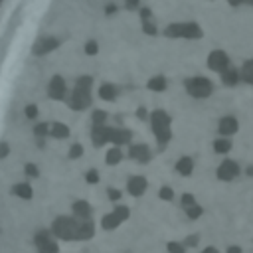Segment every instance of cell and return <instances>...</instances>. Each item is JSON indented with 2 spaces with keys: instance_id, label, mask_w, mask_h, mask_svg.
I'll return each mask as SVG.
<instances>
[{
  "instance_id": "cell-1",
  "label": "cell",
  "mask_w": 253,
  "mask_h": 253,
  "mask_svg": "<svg viewBox=\"0 0 253 253\" xmlns=\"http://www.w3.org/2000/svg\"><path fill=\"white\" fill-rule=\"evenodd\" d=\"M170 125H172V119H170V115L166 111H162V109L152 111V115H150V126H152V132H154V136H156L158 142L166 144L172 138Z\"/></svg>"
},
{
  "instance_id": "cell-2",
  "label": "cell",
  "mask_w": 253,
  "mask_h": 253,
  "mask_svg": "<svg viewBox=\"0 0 253 253\" xmlns=\"http://www.w3.org/2000/svg\"><path fill=\"white\" fill-rule=\"evenodd\" d=\"M184 87H186L188 95L194 97V99H208L213 93V83L208 77H202V75H196V77L186 79L184 81Z\"/></svg>"
},
{
  "instance_id": "cell-3",
  "label": "cell",
  "mask_w": 253,
  "mask_h": 253,
  "mask_svg": "<svg viewBox=\"0 0 253 253\" xmlns=\"http://www.w3.org/2000/svg\"><path fill=\"white\" fill-rule=\"evenodd\" d=\"M77 231H79V219L77 217H57L51 225V233L59 239H65V241L77 239Z\"/></svg>"
},
{
  "instance_id": "cell-4",
  "label": "cell",
  "mask_w": 253,
  "mask_h": 253,
  "mask_svg": "<svg viewBox=\"0 0 253 253\" xmlns=\"http://www.w3.org/2000/svg\"><path fill=\"white\" fill-rule=\"evenodd\" d=\"M166 36L170 38H190V40H196V38H202V30L198 24L194 22H186V24H174L166 30Z\"/></svg>"
},
{
  "instance_id": "cell-5",
  "label": "cell",
  "mask_w": 253,
  "mask_h": 253,
  "mask_svg": "<svg viewBox=\"0 0 253 253\" xmlns=\"http://www.w3.org/2000/svg\"><path fill=\"white\" fill-rule=\"evenodd\" d=\"M128 215H130V210L126 208V206H117L111 213H107V215H103V229H115V227H119L123 221H126L128 219Z\"/></svg>"
},
{
  "instance_id": "cell-6",
  "label": "cell",
  "mask_w": 253,
  "mask_h": 253,
  "mask_svg": "<svg viewBox=\"0 0 253 253\" xmlns=\"http://www.w3.org/2000/svg\"><path fill=\"white\" fill-rule=\"evenodd\" d=\"M208 67L215 73H223L227 67H231V61H229V55L223 51V49H213L210 55H208Z\"/></svg>"
},
{
  "instance_id": "cell-7",
  "label": "cell",
  "mask_w": 253,
  "mask_h": 253,
  "mask_svg": "<svg viewBox=\"0 0 253 253\" xmlns=\"http://www.w3.org/2000/svg\"><path fill=\"white\" fill-rule=\"evenodd\" d=\"M237 174H239V164H237L235 160H231V158L223 160V162L217 166V170H215V176H217V180H221V182H231L233 178H237Z\"/></svg>"
},
{
  "instance_id": "cell-8",
  "label": "cell",
  "mask_w": 253,
  "mask_h": 253,
  "mask_svg": "<svg viewBox=\"0 0 253 253\" xmlns=\"http://www.w3.org/2000/svg\"><path fill=\"white\" fill-rule=\"evenodd\" d=\"M217 130H219L221 136H227V138H229L231 134H235V132L239 130V121H237L233 115H225V117L219 119Z\"/></svg>"
},
{
  "instance_id": "cell-9",
  "label": "cell",
  "mask_w": 253,
  "mask_h": 253,
  "mask_svg": "<svg viewBox=\"0 0 253 253\" xmlns=\"http://www.w3.org/2000/svg\"><path fill=\"white\" fill-rule=\"evenodd\" d=\"M146 188H148V182H146L144 176H130L128 182H126V192H128L132 198L142 196V194L146 192Z\"/></svg>"
},
{
  "instance_id": "cell-10",
  "label": "cell",
  "mask_w": 253,
  "mask_h": 253,
  "mask_svg": "<svg viewBox=\"0 0 253 253\" xmlns=\"http://www.w3.org/2000/svg\"><path fill=\"white\" fill-rule=\"evenodd\" d=\"M128 158L146 164V162H150L152 152H150V148H148L146 144H130V146H128Z\"/></svg>"
},
{
  "instance_id": "cell-11",
  "label": "cell",
  "mask_w": 253,
  "mask_h": 253,
  "mask_svg": "<svg viewBox=\"0 0 253 253\" xmlns=\"http://www.w3.org/2000/svg\"><path fill=\"white\" fill-rule=\"evenodd\" d=\"M111 132H113V128H111V126H105V125H95V126H93V132H91L93 144L103 146L105 142H111Z\"/></svg>"
},
{
  "instance_id": "cell-12",
  "label": "cell",
  "mask_w": 253,
  "mask_h": 253,
  "mask_svg": "<svg viewBox=\"0 0 253 253\" xmlns=\"http://www.w3.org/2000/svg\"><path fill=\"white\" fill-rule=\"evenodd\" d=\"M219 77H221V83L225 87H235L241 81V73L237 67H227L223 73H219Z\"/></svg>"
},
{
  "instance_id": "cell-13",
  "label": "cell",
  "mask_w": 253,
  "mask_h": 253,
  "mask_svg": "<svg viewBox=\"0 0 253 253\" xmlns=\"http://www.w3.org/2000/svg\"><path fill=\"white\" fill-rule=\"evenodd\" d=\"M130 136H132V132H130L128 128H113V132H111V142H113L115 146L128 144V142H130Z\"/></svg>"
},
{
  "instance_id": "cell-14",
  "label": "cell",
  "mask_w": 253,
  "mask_h": 253,
  "mask_svg": "<svg viewBox=\"0 0 253 253\" xmlns=\"http://www.w3.org/2000/svg\"><path fill=\"white\" fill-rule=\"evenodd\" d=\"M176 172L182 174V176H192V172H194V160L190 156H182L176 162Z\"/></svg>"
},
{
  "instance_id": "cell-15",
  "label": "cell",
  "mask_w": 253,
  "mask_h": 253,
  "mask_svg": "<svg viewBox=\"0 0 253 253\" xmlns=\"http://www.w3.org/2000/svg\"><path fill=\"white\" fill-rule=\"evenodd\" d=\"M93 235H95V225H93V221H89V219H85V221H79L77 239H83V241H87V239H91Z\"/></svg>"
},
{
  "instance_id": "cell-16",
  "label": "cell",
  "mask_w": 253,
  "mask_h": 253,
  "mask_svg": "<svg viewBox=\"0 0 253 253\" xmlns=\"http://www.w3.org/2000/svg\"><path fill=\"white\" fill-rule=\"evenodd\" d=\"M231 148H233V142L227 136H219L213 140V152L215 154H227Z\"/></svg>"
},
{
  "instance_id": "cell-17",
  "label": "cell",
  "mask_w": 253,
  "mask_h": 253,
  "mask_svg": "<svg viewBox=\"0 0 253 253\" xmlns=\"http://www.w3.org/2000/svg\"><path fill=\"white\" fill-rule=\"evenodd\" d=\"M73 213H75V217H77L79 221H85V219L91 217V208H89L87 202H75V206H73Z\"/></svg>"
},
{
  "instance_id": "cell-18",
  "label": "cell",
  "mask_w": 253,
  "mask_h": 253,
  "mask_svg": "<svg viewBox=\"0 0 253 253\" xmlns=\"http://www.w3.org/2000/svg\"><path fill=\"white\" fill-rule=\"evenodd\" d=\"M239 73H241V81L243 83L253 85V59H245L243 65L239 67Z\"/></svg>"
},
{
  "instance_id": "cell-19",
  "label": "cell",
  "mask_w": 253,
  "mask_h": 253,
  "mask_svg": "<svg viewBox=\"0 0 253 253\" xmlns=\"http://www.w3.org/2000/svg\"><path fill=\"white\" fill-rule=\"evenodd\" d=\"M121 160H123V150H121L119 146H113V148L107 152V164L115 166V164H119Z\"/></svg>"
},
{
  "instance_id": "cell-20",
  "label": "cell",
  "mask_w": 253,
  "mask_h": 253,
  "mask_svg": "<svg viewBox=\"0 0 253 253\" xmlns=\"http://www.w3.org/2000/svg\"><path fill=\"white\" fill-rule=\"evenodd\" d=\"M148 89H150V91H164V89H166V79H164L162 75L152 77V79L148 81Z\"/></svg>"
},
{
  "instance_id": "cell-21",
  "label": "cell",
  "mask_w": 253,
  "mask_h": 253,
  "mask_svg": "<svg viewBox=\"0 0 253 253\" xmlns=\"http://www.w3.org/2000/svg\"><path fill=\"white\" fill-rule=\"evenodd\" d=\"M99 95L105 99V101H113L115 97H117V89L113 87V85H109V83H105L103 87H101V91H99Z\"/></svg>"
},
{
  "instance_id": "cell-22",
  "label": "cell",
  "mask_w": 253,
  "mask_h": 253,
  "mask_svg": "<svg viewBox=\"0 0 253 253\" xmlns=\"http://www.w3.org/2000/svg\"><path fill=\"white\" fill-rule=\"evenodd\" d=\"M14 194L20 196V198H24V200H30L32 198V188L28 184H16L14 186Z\"/></svg>"
},
{
  "instance_id": "cell-23",
  "label": "cell",
  "mask_w": 253,
  "mask_h": 253,
  "mask_svg": "<svg viewBox=\"0 0 253 253\" xmlns=\"http://www.w3.org/2000/svg\"><path fill=\"white\" fill-rule=\"evenodd\" d=\"M49 132H51L55 138H65V136L69 134V128H67L65 125H59V123H55V125L49 128Z\"/></svg>"
},
{
  "instance_id": "cell-24",
  "label": "cell",
  "mask_w": 253,
  "mask_h": 253,
  "mask_svg": "<svg viewBox=\"0 0 253 253\" xmlns=\"http://www.w3.org/2000/svg\"><path fill=\"white\" fill-rule=\"evenodd\" d=\"M186 211V215L190 217V219H198L202 213H204V208L200 206V204H194V206H190V208H186L184 210Z\"/></svg>"
},
{
  "instance_id": "cell-25",
  "label": "cell",
  "mask_w": 253,
  "mask_h": 253,
  "mask_svg": "<svg viewBox=\"0 0 253 253\" xmlns=\"http://www.w3.org/2000/svg\"><path fill=\"white\" fill-rule=\"evenodd\" d=\"M38 247H40V253H59V249H57V245H55L53 239H47L45 243H42Z\"/></svg>"
},
{
  "instance_id": "cell-26",
  "label": "cell",
  "mask_w": 253,
  "mask_h": 253,
  "mask_svg": "<svg viewBox=\"0 0 253 253\" xmlns=\"http://www.w3.org/2000/svg\"><path fill=\"white\" fill-rule=\"evenodd\" d=\"M158 198L164 200V202H170V200H174V190H172L170 186H162V188L158 190Z\"/></svg>"
},
{
  "instance_id": "cell-27",
  "label": "cell",
  "mask_w": 253,
  "mask_h": 253,
  "mask_svg": "<svg viewBox=\"0 0 253 253\" xmlns=\"http://www.w3.org/2000/svg\"><path fill=\"white\" fill-rule=\"evenodd\" d=\"M166 249H168V253H186V245L178 243V241H170L166 245Z\"/></svg>"
},
{
  "instance_id": "cell-28",
  "label": "cell",
  "mask_w": 253,
  "mask_h": 253,
  "mask_svg": "<svg viewBox=\"0 0 253 253\" xmlns=\"http://www.w3.org/2000/svg\"><path fill=\"white\" fill-rule=\"evenodd\" d=\"M180 202H182V208L186 210V208H190V206H194V204H198L196 202V198H194V194H182V198H180Z\"/></svg>"
},
{
  "instance_id": "cell-29",
  "label": "cell",
  "mask_w": 253,
  "mask_h": 253,
  "mask_svg": "<svg viewBox=\"0 0 253 253\" xmlns=\"http://www.w3.org/2000/svg\"><path fill=\"white\" fill-rule=\"evenodd\" d=\"M198 243H200V235H198V233L188 235V237H186V241H184V245H186V247H196Z\"/></svg>"
},
{
  "instance_id": "cell-30",
  "label": "cell",
  "mask_w": 253,
  "mask_h": 253,
  "mask_svg": "<svg viewBox=\"0 0 253 253\" xmlns=\"http://www.w3.org/2000/svg\"><path fill=\"white\" fill-rule=\"evenodd\" d=\"M105 119H107V115L103 111H95L93 113V123L95 125H105Z\"/></svg>"
},
{
  "instance_id": "cell-31",
  "label": "cell",
  "mask_w": 253,
  "mask_h": 253,
  "mask_svg": "<svg viewBox=\"0 0 253 253\" xmlns=\"http://www.w3.org/2000/svg\"><path fill=\"white\" fill-rule=\"evenodd\" d=\"M81 152H83V148H81L79 144H73V146H71V152H69V158H75V156H81Z\"/></svg>"
},
{
  "instance_id": "cell-32",
  "label": "cell",
  "mask_w": 253,
  "mask_h": 253,
  "mask_svg": "<svg viewBox=\"0 0 253 253\" xmlns=\"http://www.w3.org/2000/svg\"><path fill=\"white\" fill-rule=\"evenodd\" d=\"M97 180H99L97 170H89V172H87V182H89V184H95Z\"/></svg>"
},
{
  "instance_id": "cell-33",
  "label": "cell",
  "mask_w": 253,
  "mask_h": 253,
  "mask_svg": "<svg viewBox=\"0 0 253 253\" xmlns=\"http://www.w3.org/2000/svg\"><path fill=\"white\" fill-rule=\"evenodd\" d=\"M107 194H109V198H111V200H115V202H117V200H121V192H119V190H115V188H109V192H107Z\"/></svg>"
},
{
  "instance_id": "cell-34",
  "label": "cell",
  "mask_w": 253,
  "mask_h": 253,
  "mask_svg": "<svg viewBox=\"0 0 253 253\" xmlns=\"http://www.w3.org/2000/svg\"><path fill=\"white\" fill-rule=\"evenodd\" d=\"M26 174H28V176H38V168L32 166V164H28V166H26Z\"/></svg>"
},
{
  "instance_id": "cell-35",
  "label": "cell",
  "mask_w": 253,
  "mask_h": 253,
  "mask_svg": "<svg viewBox=\"0 0 253 253\" xmlns=\"http://www.w3.org/2000/svg\"><path fill=\"white\" fill-rule=\"evenodd\" d=\"M225 253H243V251H241V247H239V245H229Z\"/></svg>"
},
{
  "instance_id": "cell-36",
  "label": "cell",
  "mask_w": 253,
  "mask_h": 253,
  "mask_svg": "<svg viewBox=\"0 0 253 253\" xmlns=\"http://www.w3.org/2000/svg\"><path fill=\"white\" fill-rule=\"evenodd\" d=\"M136 117H138V119H142V121H144V119H146V117H148V115H146V109H142V107H140V109H138V111H136Z\"/></svg>"
},
{
  "instance_id": "cell-37",
  "label": "cell",
  "mask_w": 253,
  "mask_h": 253,
  "mask_svg": "<svg viewBox=\"0 0 253 253\" xmlns=\"http://www.w3.org/2000/svg\"><path fill=\"white\" fill-rule=\"evenodd\" d=\"M227 2H229L233 8H239V6H243V4H245L243 0H227Z\"/></svg>"
},
{
  "instance_id": "cell-38",
  "label": "cell",
  "mask_w": 253,
  "mask_h": 253,
  "mask_svg": "<svg viewBox=\"0 0 253 253\" xmlns=\"http://www.w3.org/2000/svg\"><path fill=\"white\" fill-rule=\"evenodd\" d=\"M200 253H219V251H217L215 247H206V249H202Z\"/></svg>"
},
{
  "instance_id": "cell-39",
  "label": "cell",
  "mask_w": 253,
  "mask_h": 253,
  "mask_svg": "<svg viewBox=\"0 0 253 253\" xmlns=\"http://www.w3.org/2000/svg\"><path fill=\"white\" fill-rule=\"evenodd\" d=\"M6 152H8V146L2 142V146H0V158H2V156H6Z\"/></svg>"
},
{
  "instance_id": "cell-40",
  "label": "cell",
  "mask_w": 253,
  "mask_h": 253,
  "mask_svg": "<svg viewBox=\"0 0 253 253\" xmlns=\"http://www.w3.org/2000/svg\"><path fill=\"white\" fill-rule=\"evenodd\" d=\"M28 117H36V107H28Z\"/></svg>"
},
{
  "instance_id": "cell-41",
  "label": "cell",
  "mask_w": 253,
  "mask_h": 253,
  "mask_svg": "<svg viewBox=\"0 0 253 253\" xmlns=\"http://www.w3.org/2000/svg\"><path fill=\"white\" fill-rule=\"evenodd\" d=\"M245 174H247V176H251V178H253V166H247V168H245Z\"/></svg>"
},
{
  "instance_id": "cell-42",
  "label": "cell",
  "mask_w": 253,
  "mask_h": 253,
  "mask_svg": "<svg viewBox=\"0 0 253 253\" xmlns=\"http://www.w3.org/2000/svg\"><path fill=\"white\" fill-rule=\"evenodd\" d=\"M243 2H245L247 6H253V0H243Z\"/></svg>"
}]
</instances>
